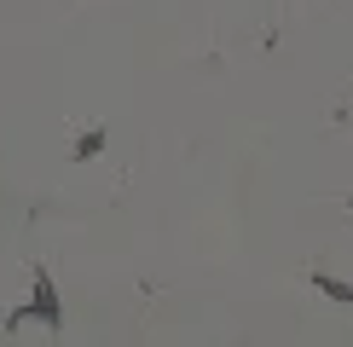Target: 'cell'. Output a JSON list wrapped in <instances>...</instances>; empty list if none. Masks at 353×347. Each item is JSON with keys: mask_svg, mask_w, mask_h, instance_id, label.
<instances>
[{"mask_svg": "<svg viewBox=\"0 0 353 347\" xmlns=\"http://www.w3.org/2000/svg\"><path fill=\"white\" fill-rule=\"evenodd\" d=\"M23 324H47L52 336L64 330V301H58V284L47 278V272H35L29 307H12V313H6V330H23Z\"/></svg>", "mask_w": 353, "mask_h": 347, "instance_id": "6da1fadb", "label": "cell"}, {"mask_svg": "<svg viewBox=\"0 0 353 347\" xmlns=\"http://www.w3.org/2000/svg\"><path fill=\"white\" fill-rule=\"evenodd\" d=\"M99 151H105V127H87V134L70 145V156H76V162H87V156H99Z\"/></svg>", "mask_w": 353, "mask_h": 347, "instance_id": "7a4b0ae2", "label": "cell"}, {"mask_svg": "<svg viewBox=\"0 0 353 347\" xmlns=\"http://www.w3.org/2000/svg\"><path fill=\"white\" fill-rule=\"evenodd\" d=\"M319 289H325V295H336V301H353V289L336 284V278H319Z\"/></svg>", "mask_w": 353, "mask_h": 347, "instance_id": "3957f363", "label": "cell"}]
</instances>
